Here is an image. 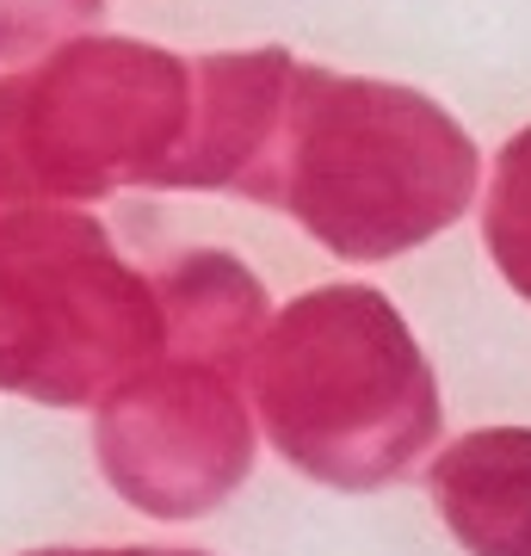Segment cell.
Here are the masks:
<instances>
[{
  "label": "cell",
  "instance_id": "6da1fadb",
  "mask_svg": "<svg viewBox=\"0 0 531 556\" xmlns=\"http://www.w3.org/2000/svg\"><path fill=\"white\" fill-rule=\"evenodd\" d=\"M241 199L278 204L340 260H390L464 217L476 142L414 87L296 62Z\"/></svg>",
  "mask_w": 531,
  "mask_h": 556
},
{
  "label": "cell",
  "instance_id": "7a4b0ae2",
  "mask_svg": "<svg viewBox=\"0 0 531 556\" xmlns=\"http://www.w3.org/2000/svg\"><path fill=\"white\" fill-rule=\"evenodd\" d=\"M248 396L273 452L346 495L402 482L439 439V383L371 285H321L273 316L248 358Z\"/></svg>",
  "mask_w": 531,
  "mask_h": 556
},
{
  "label": "cell",
  "instance_id": "3957f363",
  "mask_svg": "<svg viewBox=\"0 0 531 556\" xmlns=\"http://www.w3.org/2000/svg\"><path fill=\"white\" fill-rule=\"evenodd\" d=\"M192 105V62L130 38H75L38 68L0 75V217L167 186Z\"/></svg>",
  "mask_w": 531,
  "mask_h": 556
},
{
  "label": "cell",
  "instance_id": "277c9868",
  "mask_svg": "<svg viewBox=\"0 0 531 556\" xmlns=\"http://www.w3.org/2000/svg\"><path fill=\"white\" fill-rule=\"evenodd\" d=\"M161 353L167 309L155 278L124 266L93 217L62 204L0 217V390L80 408Z\"/></svg>",
  "mask_w": 531,
  "mask_h": 556
},
{
  "label": "cell",
  "instance_id": "5b68a950",
  "mask_svg": "<svg viewBox=\"0 0 531 556\" xmlns=\"http://www.w3.org/2000/svg\"><path fill=\"white\" fill-rule=\"evenodd\" d=\"M99 470L137 514L198 519L254 470V415L241 365L167 353L99 396Z\"/></svg>",
  "mask_w": 531,
  "mask_h": 556
},
{
  "label": "cell",
  "instance_id": "8992f818",
  "mask_svg": "<svg viewBox=\"0 0 531 556\" xmlns=\"http://www.w3.org/2000/svg\"><path fill=\"white\" fill-rule=\"evenodd\" d=\"M445 532L470 556H531V427H482L427 464Z\"/></svg>",
  "mask_w": 531,
  "mask_h": 556
},
{
  "label": "cell",
  "instance_id": "52a82bcc",
  "mask_svg": "<svg viewBox=\"0 0 531 556\" xmlns=\"http://www.w3.org/2000/svg\"><path fill=\"white\" fill-rule=\"evenodd\" d=\"M155 291L167 309V353L223 358L248 371L266 334V291L236 254H217V248L174 254L155 273Z\"/></svg>",
  "mask_w": 531,
  "mask_h": 556
},
{
  "label": "cell",
  "instance_id": "ba28073f",
  "mask_svg": "<svg viewBox=\"0 0 531 556\" xmlns=\"http://www.w3.org/2000/svg\"><path fill=\"white\" fill-rule=\"evenodd\" d=\"M482 236L513 291L531 303V130L501 149L489 186V211H482Z\"/></svg>",
  "mask_w": 531,
  "mask_h": 556
},
{
  "label": "cell",
  "instance_id": "9c48e42d",
  "mask_svg": "<svg viewBox=\"0 0 531 556\" xmlns=\"http://www.w3.org/2000/svg\"><path fill=\"white\" fill-rule=\"evenodd\" d=\"M105 0H0V62L38 56L43 43L93 25Z\"/></svg>",
  "mask_w": 531,
  "mask_h": 556
},
{
  "label": "cell",
  "instance_id": "30bf717a",
  "mask_svg": "<svg viewBox=\"0 0 531 556\" xmlns=\"http://www.w3.org/2000/svg\"><path fill=\"white\" fill-rule=\"evenodd\" d=\"M31 556H204V551H31Z\"/></svg>",
  "mask_w": 531,
  "mask_h": 556
}]
</instances>
